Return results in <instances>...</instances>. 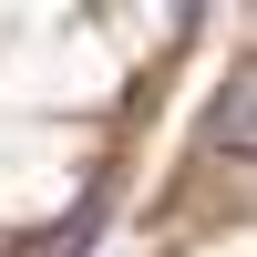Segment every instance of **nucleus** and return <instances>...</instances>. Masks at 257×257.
Masks as SVG:
<instances>
[{"mask_svg": "<svg viewBox=\"0 0 257 257\" xmlns=\"http://www.w3.org/2000/svg\"><path fill=\"white\" fill-rule=\"evenodd\" d=\"M247 103H257V82H247V72H226L216 113H206V144H216V155H247Z\"/></svg>", "mask_w": 257, "mask_h": 257, "instance_id": "nucleus-1", "label": "nucleus"}]
</instances>
